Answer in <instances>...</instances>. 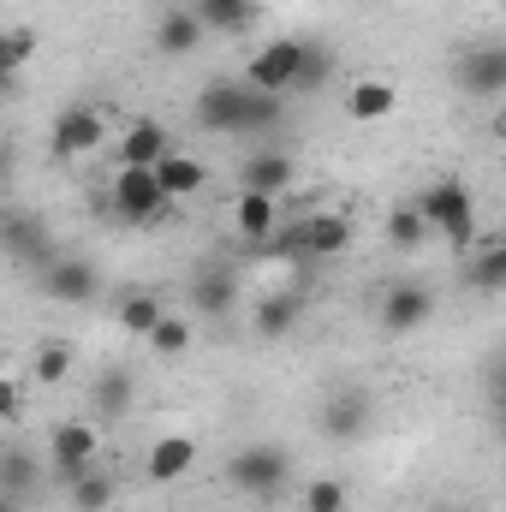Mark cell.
I'll use <instances>...</instances> for the list:
<instances>
[{
    "label": "cell",
    "mask_w": 506,
    "mask_h": 512,
    "mask_svg": "<svg viewBox=\"0 0 506 512\" xmlns=\"http://www.w3.org/2000/svg\"><path fill=\"white\" fill-rule=\"evenodd\" d=\"M72 370H78V346H72V340L48 334V340L30 346V382L36 387H66L72 382Z\"/></svg>",
    "instance_id": "obj_20"
},
{
    "label": "cell",
    "mask_w": 506,
    "mask_h": 512,
    "mask_svg": "<svg viewBox=\"0 0 506 512\" xmlns=\"http://www.w3.org/2000/svg\"><path fill=\"white\" fill-rule=\"evenodd\" d=\"M131 393H137L131 370H126V364H108V370L96 376V387H90V405H96V417H126Z\"/></svg>",
    "instance_id": "obj_26"
},
{
    "label": "cell",
    "mask_w": 506,
    "mask_h": 512,
    "mask_svg": "<svg viewBox=\"0 0 506 512\" xmlns=\"http://www.w3.org/2000/svg\"><path fill=\"white\" fill-rule=\"evenodd\" d=\"M179 203H167V191L155 185L149 167H120L114 185H108V215L126 221V227H161Z\"/></svg>",
    "instance_id": "obj_5"
},
{
    "label": "cell",
    "mask_w": 506,
    "mask_h": 512,
    "mask_svg": "<svg viewBox=\"0 0 506 512\" xmlns=\"http://www.w3.org/2000/svg\"><path fill=\"white\" fill-rule=\"evenodd\" d=\"M102 143H108V108L72 102V108L54 114V131H48V155L54 161H90Z\"/></svg>",
    "instance_id": "obj_6"
},
{
    "label": "cell",
    "mask_w": 506,
    "mask_h": 512,
    "mask_svg": "<svg viewBox=\"0 0 506 512\" xmlns=\"http://www.w3.org/2000/svg\"><path fill=\"white\" fill-rule=\"evenodd\" d=\"M36 483V465L24 447H0V495H24Z\"/></svg>",
    "instance_id": "obj_32"
},
{
    "label": "cell",
    "mask_w": 506,
    "mask_h": 512,
    "mask_svg": "<svg viewBox=\"0 0 506 512\" xmlns=\"http://www.w3.org/2000/svg\"><path fill=\"white\" fill-rule=\"evenodd\" d=\"M286 120V96L251 90L245 78H209L197 96V126L203 131H227V137H256L274 131Z\"/></svg>",
    "instance_id": "obj_1"
},
{
    "label": "cell",
    "mask_w": 506,
    "mask_h": 512,
    "mask_svg": "<svg viewBox=\"0 0 506 512\" xmlns=\"http://www.w3.org/2000/svg\"><path fill=\"white\" fill-rule=\"evenodd\" d=\"M393 108H399V90H393L387 78H358V84L346 90V114H352L358 126H381Z\"/></svg>",
    "instance_id": "obj_22"
},
{
    "label": "cell",
    "mask_w": 506,
    "mask_h": 512,
    "mask_svg": "<svg viewBox=\"0 0 506 512\" xmlns=\"http://www.w3.org/2000/svg\"><path fill=\"white\" fill-rule=\"evenodd\" d=\"M0 256H12L18 268H48L60 256V245H54V233H48L42 215L0 203Z\"/></svg>",
    "instance_id": "obj_7"
},
{
    "label": "cell",
    "mask_w": 506,
    "mask_h": 512,
    "mask_svg": "<svg viewBox=\"0 0 506 512\" xmlns=\"http://www.w3.org/2000/svg\"><path fill=\"white\" fill-rule=\"evenodd\" d=\"M161 310H167L161 292H126V298H120V328H126V340H143Z\"/></svg>",
    "instance_id": "obj_30"
},
{
    "label": "cell",
    "mask_w": 506,
    "mask_h": 512,
    "mask_svg": "<svg viewBox=\"0 0 506 512\" xmlns=\"http://www.w3.org/2000/svg\"><path fill=\"white\" fill-rule=\"evenodd\" d=\"M381 233H387V245H393L399 256H417L423 251V239H429V227H423V215H417L411 203H393L387 221H381Z\"/></svg>",
    "instance_id": "obj_28"
},
{
    "label": "cell",
    "mask_w": 506,
    "mask_h": 512,
    "mask_svg": "<svg viewBox=\"0 0 506 512\" xmlns=\"http://www.w3.org/2000/svg\"><path fill=\"white\" fill-rule=\"evenodd\" d=\"M149 173H155V185L167 191V203H191V197L209 191V167H203L197 155H185V149H167Z\"/></svg>",
    "instance_id": "obj_16"
},
{
    "label": "cell",
    "mask_w": 506,
    "mask_h": 512,
    "mask_svg": "<svg viewBox=\"0 0 506 512\" xmlns=\"http://www.w3.org/2000/svg\"><path fill=\"white\" fill-rule=\"evenodd\" d=\"M328 78H334V54L310 42V48H304V66H298V78H292V90H322Z\"/></svg>",
    "instance_id": "obj_33"
},
{
    "label": "cell",
    "mask_w": 506,
    "mask_h": 512,
    "mask_svg": "<svg viewBox=\"0 0 506 512\" xmlns=\"http://www.w3.org/2000/svg\"><path fill=\"white\" fill-rule=\"evenodd\" d=\"M304 36H274V42H262L251 60H245V84L251 90H268V96H292V78H298V66H304Z\"/></svg>",
    "instance_id": "obj_8"
},
{
    "label": "cell",
    "mask_w": 506,
    "mask_h": 512,
    "mask_svg": "<svg viewBox=\"0 0 506 512\" xmlns=\"http://www.w3.org/2000/svg\"><path fill=\"white\" fill-rule=\"evenodd\" d=\"M274 227H280V203H274V197H262V191H239V197H233V233H239L245 245H262Z\"/></svg>",
    "instance_id": "obj_21"
},
{
    "label": "cell",
    "mask_w": 506,
    "mask_h": 512,
    "mask_svg": "<svg viewBox=\"0 0 506 512\" xmlns=\"http://www.w3.org/2000/svg\"><path fill=\"white\" fill-rule=\"evenodd\" d=\"M197 459H203L197 435H161V441H149V453H143V477H149L155 489H167V483H185V477L197 471Z\"/></svg>",
    "instance_id": "obj_13"
},
{
    "label": "cell",
    "mask_w": 506,
    "mask_h": 512,
    "mask_svg": "<svg viewBox=\"0 0 506 512\" xmlns=\"http://www.w3.org/2000/svg\"><path fill=\"white\" fill-rule=\"evenodd\" d=\"M0 512H18V501H12V495H0Z\"/></svg>",
    "instance_id": "obj_38"
},
{
    "label": "cell",
    "mask_w": 506,
    "mask_h": 512,
    "mask_svg": "<svg viewBox=\"0 0 506 512\" xmlns=\"http://www.w3.org/2000/svg\"><path fill=\"white\" fill-rule=\"evenodd\" d=\"M411 209L423 215L429 233H441V239L453 245V256H465L477 245V197H471L465 179H435V185H423V191L411 197Z\"/></svg>",
    "instance_id": "obj_3"
},
{
    "label": "cell",
    "mask_w": 506,
    "mask_h": 512,
    "mask_svg": "<svg viewBox=\"0 0 506 512\" xmlns=\"http://www.w3.org/2000/svg\"><path fill=\"white\" fill-rule=\"evenodd\" d=\"M239 185H245V191H262V197H274V203H286V191L298 185V161H292L286 149H256L251 161L239 167Z\"/></svg>",
    "instance_id": "obj_15"
},
{
    "label": "cell",
    "mask_w": 506,
    "mask_h": 512,
    "mask_svg": "<svg viewBox=\"0 0 506 512\" xmlns=\"http://www.w3.org/2000/svg\"><path fill=\"white\" fill-rule=\"evenodd\" d=\"M298 322H304V298H298V292H268V298L256 304V334H262V340H286Z\"/></svg>",
    "instance_id": "obj_23"
},
{
    "label": "cell",
    "mask_w": 506,
    "mask_h": 512,
    "mask_svg": "<svg viewBox=\"0 0 506 512\" xmlns=\"http://www.w3.org/2000/svg\"><path fill=\"white\" fill-rule=\"evenodd\" d=\"M143 346H149L155 358H185V352H191V322H185V316H173V310H161V316H155V328L143 334Z\"/></svg>",
    "instance_id": "obj_29"
},
{
    "label": "cell",
    "mask_w": 506,
    "mask_h": 512,
    "mask_svg": "<svg viewBox=\"0 0 506 512\" xmlns=\"http://www.w3.org/2000/svg\"><path fill=\"white\" fill-rule=\"evenodd\" d=\"M316 429H322L328 441H358V435L370 429V393H364V387H346V393L322 399Z\"/></svg>",
    "instance_id": "obj_14"
},
{
    "label": "cell",
    "mask_w": 506,
    "mask_h": 512,
    "mask_svg": "<svg viewBox=\"0 0 506 512\" xmlns=\"http://www.w3.org/2000/svg\"><path fill=\"white\" fill-rule=\"evenodd\" d=\"M167 149H173V131L161 126V120H131V126L120 131V143H114L120 167H155Z\"/></svg>",
    "instance_id": "obj_18"
},
{
    "label": "cell",
    "mask_w": 506,
    "mask_h": 512,
    "mask_svg": "<svg viewBox=\"0 0 506 512\" xmlns=\"http://www.w3.org/2000/svg\"><path fill=\"white\" fill-rule=\"evenodd\" d=\"M18 96V78H0V102H12Z\"/></svg>",
    "instance_id": "obj_37"
},
{
    "label": "cell",
    "mask_w": 506,
    "mask_h": 512,
    "mask_svg": "<svg viewBox=\"0 0 506 512\" xmlns=\"http://www.w3.org/2000/svg\"><path fill=\"white\" fill-rule=\"evenodd\" d=\"M358 239V227L340 215V209H310L286 227H274L262 245H251L256 256H286V262H328V256H346Z\"/></svg>",
    "instance_id": "obj_2"
},
{
    "label": "cell",
    "mask_w": 506,
    "mask_h": 512,
    "mask_svg": "<svg viewBox=\"0 0 506 512\" xmlns=\"http://www.w3.org/2000/svg\"><path fill=\"white\" fill-rule=\"evenodd\" d=\"M36 286H42L54 304H96V298H102V268H96L90 256L60 251L48 268H36Z\"/></svg>",
    "instance_id": "obj_9"
},
{
    "label": "cell",
    "mask_w": 506,
    "mask_h": 512,
    "mask_svg": "<svg viewBox=\"0 0 506 512\" xmlns=\"http://www.w3.org/2000/svg\"><path fill=\"white\" fill-rule=\"evenodd\" d=\"M203 18L191 12V6H173V12H161V24H155V54H167V60H185V54H197L203 48Z\"/></svg>",
    "instance_id": "obj_19"
},
{
    "label": "cell",
    "mask_w": 506,
    "mask_h": 512,
    "mask_svg": "<svg viewBox=\"0 0 506 512\" xmlns=\"http://www.w3.org/2000/svg\"><path fill=\"white\" fill-rule=\"evenodd\" d=\"M18 411H24V387H18V376L0 370V423H12Z\"/></svg>",
    "instance_id": "obj_34"
},
{
    "label": "cell",
    "mask_w": 506,
    "mask_h": 512,
    "mask_svg": "<svg viewBox=\"0 0 506 512\" xmlns=\"http://www.w3.org/2000/svg\"><path fill=\"white\" fill-rule=\"evenodd\" d=\"M114 501H120V483H114L108 471H96V465L66 483V507L72 512H108Z\"/></svg>",
    "instance_id": "obj_24"
},
{
    "label": "cell",
    "mask_w": 506,
    "mask_h": 512,
    "mask_svg": "<svg viewBox=\"0 0 506 512\" xmlns=\"http://www.w3.org/2000/svg\"><path fill=\"white\" fill-rule=\"evenodd\" d=\"M191 304H197V316H227L239 304V274L227 262H203L191 280Z\"/></svg>",
    "instance_id": "obj_17"
},
{
    "label": "cell",
    "mask_w": 506,
    "mask_h": 512,
    "mask_svg": "<svg viewBox=\"0 0 506 512\" xmlns=\"http://www.w3.org/2000/svg\"><path fill=\"white\" fill-rule=\"evenodd\" d=\"M471 268H465V280L483 292V298H495V292H506V245L501 239H483V245H471Z\"/></svg>",
    "instance_id": "obj_25"
},
{
    "label": "cell",
    "mask_w": 506,
    "mask_h": 512,
    "mask_svg": "<svg viewBox=\"0 0 506 512\" xmlns=\"http://www.w3.org/2000/svg\"><path fill=\"white\" fill-rule=\"evenodd\" d=\"M453 78H459V90L477 96V102L506 96V48L501 42H477V48H465V54L453 60Z\"/></svg>",
    "instance_id": "obj_11"
},
{
    "label": "cell",
    "mask_w": 506,
    "mask_h": 512,
    "mask_svg": "<svg viewBox=\"0 0 506 512\" xmlns=\"http://www.w3.org/2000/svg\"><path fill=\"white\" fill-rule=\"evenodd\" d=\"M96 453H102V435H96V423H90V417H66V423H54V429H48V465H54V477H60V483H72L78 471H90V465H96Z\"/></svg>",
    "instance_id": "obj_10"
},
{
    "label": "cell",
    "mask_w": 506,
    "mask_h": 512,
    "mask_svg": "<svg viewBox=\"0 0 506 512\" xmlns=\"http://www.w3.org/2000/svg\"><path fill=\"white\" fill-rule=\"evenodd\" d=\"M304 512H352V489L340 477H316L304 483Z\"/></svg>",
    "instance_id": "obj_31"
},
{
    "label": "cell",
    "mask_w": 506,
    "mask_h": 512,
    "mask_svg": "<svg viewBox=\"0 0 506 512\" xmlns=\"http://www.w3.org/2000/svg\"><path fill=\"white\" fill-rule=\"evenodd\" d=\"M435 316V292L423 286V280H399V286H387L376 304V322L387 334H417L423 322Z\"/></svg>",
    "instance_id": "obj_12"
},
{
    "label": "cell",
    "mask_w": 506,
    "mask_h": 512,
    "mask_svg": "<svg viewBox=\"0 0 506 512\" xmlns=\"http://www.w3.org/2000/svg\"><path fill=\"white\" fill-rule=\"evenodd\" d=\"M24 72V60H18V48H12V36L0 30V78H18Z\"/></svg>",
    "instance_id": "obj_35"
},
{
    "label": "cell",
    "mask_w": 506,
    "mask_h": 512,
    "mask_svg": "<svg viewBox=\"0 0 506 512\" xmlns=\"http://www.w3.org/2000/svg\"><path fill=\"white\" fill-rule=\"evenodd\" d=\"M191 12L203 18V30H227V36H245L256 24V0H197Z\"/></svg>",
    "instance_id": "obj_27"
},
{
    "label": "cell",
    "mask_w": 506,
    "mask_h": 512,
    "mask_svg": "<svg viewBox=\"0 0 506 512\" xmlns=\"http://www.w3.org/2000/svg\"><path fill=\"white\" fill-rule=\"evenodd\" d=\"M12 173H18V167H12V149L0 143V197H6V185H12Z\"/></svg>",
    "instance_id": "obj_36"
},
{
    "label": "cell",
    "mask_w": 506,
    "mask_h": 512,
    "mask_svg": "<svg viewBox=\"0 0 506 512\" xmlns=\"http://www.w3.org/2000/svg\"><path fill=\"white\" fill-rule=\"evenodd\" d=\"M227 483L239 495H251V501H274L292 483V447L286 441H245L227 459Z\"/></svg>",
    "instance_id": "obj_4"
}]
</instances>
